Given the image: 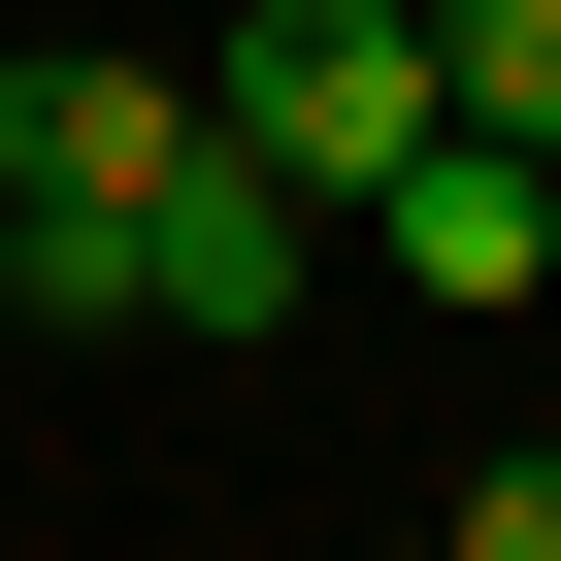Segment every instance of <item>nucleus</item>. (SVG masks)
Instances as JSON below:
<instances>
[{"label":"nucleus","instance_id":"obj_1","mask_svg":"<svg viewBox=\"0 0 561 561\" xmlns=\"http://www.w3.org/2000/svg\"><path fill=\"white\" fill-rule=\"evenodd\" d=\"M198 165V67L133 34H0V298L34 331H133V198Z\"/></svg>","mask_w":561,"mask_h":561},{"label":"nucleus","instance_id":"obj_2","mask_svg":"<svg viewBox=\"0 0 561 561\" xmlns=\"http://www.w3.org/2000/svg\"><path fill=\"white\" fill-rule=\"evenodd\" d=\"M198 100H231L264 165H298L331 231H364V165H430V133H462V100H430V0H264V34H231Z\"/></svg>","mask_w":561,"mask_h":561},{"label":"nucleus","instance_id":"obj_3","mask_svg":"<svg viewBox=\"0 0 561 561\" xmlns=\"http://www.w3.org/2000/svg\"><path fill=\"white\" fill-rule=\"evenodd\" d=\"M298 264H331V198H298V165H264L231 100H198V165L133 198V331H298Z\"/></svg>","mask_w":561,"mask_h":561},{"label":"nucleus","instance_id":"obj_4","mask_svg":"<svg viewBox=\"0 0 561 561\" xmlns=\"http://www.w3.org/2000/svg\"><path fill=\"white\" fill-rule=\"evenodd\" d=\"M364 264H397V298H561V133H430V165H364Z\"/></svg>","mask_w":561,"mask_h":561},{"label":"nucleus","instance_id":"obj_5","mask_svg":"<svg viewBox=\"0 0 561 561\" xmlns=\"http://www.w3.org/2000/svg\"><path fill=\"white\" fill-rule=\"evenodd\" d=\"M430 100L462 133H561V0H430Z\"/></svg>","mask_w":561,"mask_h":561},{"label":"nucleus","instance_id":"obj_6","mask_svg":"<svg viewBox=\"0 0 561 561\" xmlns=\"http://www.w3.org/2000/svg\"><path fill=\"white\" fill-rule=\"evenodd\" d=\"M430 561H561V430L528 462H430Z\"/></svg>","mask_w":561,"mask_h":561}]
</instances>
